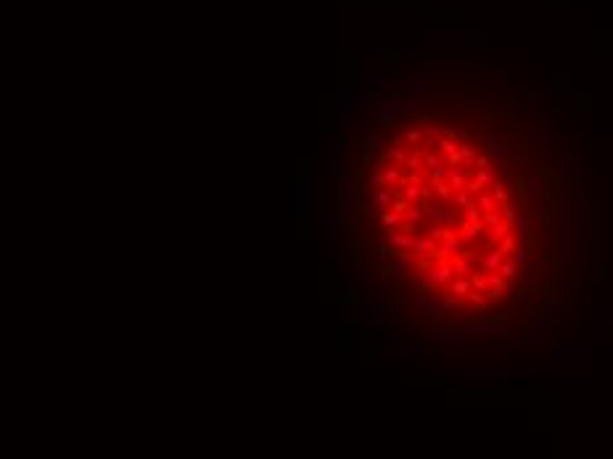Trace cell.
<instances>
[{"mask_svg": "<svg viewBox=\"0 0 613 459\" xmlns=\"http://www.w3.org/2000/svg\"><path fill=\"white\" fill-rule=\"evenodd\" d=\"M325 238H328V243H339V219L336 217L325 219Z\"/></svg>", "mask_w": 613, "mask_h": 459, "instance_id": "obj_12", "label": "cell"}, {"mask_svg": "<svg viewBox=\"0 0 613 459\" xmlns=\"http://www.w3.org/2000/svg\"><path fill=\"white\" fill-rule=\"evenodd\" d=\"M407 148H404V137H394V143H391L386 150H384V159L386 164H394V167H402L404 169V164H407Z\"/></svg>", "mask_w": 613, "mask_h": 459, "instance_id": "obj_2", "label": "cell"}, {"mask_svg": "<svg viewBox=\"0 0 613 459\" xmlns=\"http://www.w3.org/2000/svg\"><path fill=\"white\" fill-rule=\"evenodd\" d=\"M391 203H394V190H391V187H381V190H375V195H373V206L375 209H389Z\"/></svg>", "mask_w": 613, "mask_h": 459, "instance_id": "obj_6", "label": "cell"}, {"mask_svg": "<svg viewBox=\"0 0 613 459\" xmlns=\"http://www.w3.org/2000/svg\"><path fill=\"white\" fill-rule=\"evenodd\" d=\"M391 301H394V293H384V298H381L378 303H381V309H386V306H389Z\"/></svg>", "mask_w": 613, "mask_h": 459, "instance_id": "obj_18", "label": "cell"}, {"mask_svg": "<svg viewBox=\"0 0 613 459\" xmlns=\"http://www.w3.org/2000/svg\"><path fill=\"white\" fill-rule=\"evenodd\" d=\"M357 298H360V293H357L354 288H346V290L339 293V298H336V301H339V303H354Z\"/></svg>", "mask_w": 613, "mask_h": 459, "instance_id": "obj_13", "label": "cell"}, {"mask_svg": "<svg viewBox=\"0 0 613 459\" xmlns=\"http://www.w3.org/2000/svg\"><path fill=\"white\" fill-rule=\"evenodd\" d=\"M404 217H399V214H394V211H381V225H384L389 232H394V230H399L402 225H404V222H402Z\"/></svg>", "mask_w": 613, "mask_h": 459, "instance_id": "obj_7", "label": "cell"}, {"mask_svg": "<svg viewBox=\"0 0 613 459\" xmlns=\"http://www.w3.org/2000/svg\"><path fill=\"white\" fill-rule=\"evenodd\" d=\"M328 262H331V264H339V262H341V245H339V243H331Z\"/></svg>", "mask_w": 613, "mask_h": 459, "instance_id": "obj_16", "label": "cell"}, {"mask_svg": "<svg viewBox=\"0 0 613 459\" xmlns=\"http://www.w3.org/2000/svg\"><path fill=\"white\" fill-rule=\"evenodd\" d=\"M362 143H365V148H367L370 153H373V156H375V153H381V156H384V150H386V148H384V143H386V137L381 135V132H367Z\"/></svg>", "mask_w": 613, "mask_h": 459, "instance_id": "obj_5", "label": "cell"}, {"mask_svg": "<svg viewBox=\"0 0 613 459\" xmlns=\"http://www.w3.org/2000/svg\"><path fill=\"white\" fill-rule=\"evenodd\" d=\"M339 180H354V169H352V164L349 161H341V169H339Z\"/></svg>", "mask_w": 613, "mask_h": 459, "instance_id": "obj_15", "label": "cell"}, {"mask_svg": "<svg viewBox=\"0 0 613 459\" xmlns=\"http://www.w3.org/2000/svg\"><path fill=\"white\" fill-rule=\"evenodd\" d=\"M354 100H360V95H357V92H339V114H344L346 109H352V106H354Z\"/></svg>", "mask_w": 613, "mask_h": 459, "instance_id": "obj_11", "label": "cell"}, {"mask_svg": "<svg viewBox=\"0 0 613 459\" xmlns=\"http://www.w3.org/2000/svg\"><path fill=\"white\" fill-rule=\"evenodd\" d=\"M378 259H381V262H391V259H394V248H391L386 240L378 245Z\"/></svg>", "mask_w": 613, "mask_h": 459, "instance_id": "obj_14", "label": "cell"}, {"mask_svg": "<svg viewBox=\"0 0 613 459\" xmlns=\"http://www.w3.org/2000/svg\"><path fill=\"white\" fill-rule=\"evenodd\" d=\"M381 303H373L370 306V312H367V320H370V325H381Z\"/></svg>", "mask_w": 613, "mask_h": 459, "instance_id": "obj_17", "label": "cell"}, {"mask_svg": "<svg viewBox=\"0 0 613 459\" xmlns=\"http://www.w3.org/2000/svg\"><path fill=\"white\" fill-rule=\"evenodd\" d=\"M384 172H386V161L384 159L373 161V190H381V187H384Z\"/></svg>", "mask_w": 613, "mask_h": 459, "instance_id": "obj_9", "label": "cell"}, {"mask_svg": "<svg viewBox=\"0 0 613 459\" xmlns=\"http://www.w3.org/2000/svg\"><path fill=\"white\" fill-rule=\"evenodd\" d=\"M402 137H404V143H407V145H420L423 140H426V129L423 127H410Z\"/></svg>", "mask_w": 613, "mask_h": 459, "instance_id": "obj_8", "label": "cell"}, {"mask_svg": "<svg viewBox=\"0 0 613 459\" xmlns=\"http://www.w3.org/2000/svg\"><path fill=\"white\" fill-rule=\"evenodd\" d=\"M357 193H360V187H357V180H349V187H346V201H344V214H346V222L357 219V214H360V198H357Z\"/></svg>", "mask_w": 613, "mask_h": 459, "instance_id": "obj_3", "label": "cell"}, {"mask_svg": "<svg viewBox=\"0 0 613 459\" xmlns=\"http://www.w3.org/2000/svg\"><path fill=\"white\" fill-rule=\"evenodd\" d=\"M296 219L309 222L312 219V177L299 174L296 177Z\"/></svg>", "mask_w": 613, "mask_h": 459, "instance_id": "obj_1", "label": "cell"}, {"mask_svg": "<svg viewBox=\"0 0 613 459\" xmlns=\"http://www.w3.org/2000/svg\"><path fill=\"white\" fill-rule=\"evenodd\" d=\"M391 272H394V280L397 282H402L404 280V275L410 272V269H415V262L412 259H391Z\"/></svg>", "mask_w": 613, "mask_h": 459, "instance_id": "obj_4", "label": "cell"}, {"mask_svg": "<svg viewBox=\"0 0 613 459\" xmlns=\"http://www.w3.org/2000/svg\"><path fill=\"white\" fill-rule=\"evenodd\" d=\"M328 167H325V174H328V177H333V180H339V169H341V159H339V153L336 150H333L331 153V156H328Z\"/></svg>", "mask_w": 613, "mask_h": 459, "instance_id": "obj_10", "label": "cell"}]
</instances>
